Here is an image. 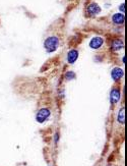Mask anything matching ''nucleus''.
Returning a JSON list of instances; mask_svg holds the SVG:
<instances>
[{
  "label": "nucleus",
  "mask_w": 127,
  "mask_h": 166,
  "mask_svg": "<svg viewBox=\"0 0 127 166\" xmlns=\"http://www.w3.org/2000/svg\"><path fill=\"white\" fill-rule=\"evenodd\" d=\"M59 46V39L57 37H48L44 42V47L48 53L54 52Z\"/></svg>",
  "instance_id": "1"
},
{
  "label": "nucleus",
  "mask_w": 127,
  "mask_h": 166,
  "mask_svg": "<svg viewBox=\"0 0 127 166\" xmlns=\"http://www.w3.org/2000/svg\"><path fill=\"white\" fill-rule=\"evenodd\" d=\"M50 114H51V112L48 108H41V109L38 111L36 119L39 123H43L44 121H46L49 118Z\"/></svg>",
  "instance_id": "2"
},
{
  "label": "nucleus",
  "mask_w": 127,
  "mask_h": 166,
  "mask_svg": "<svg viewBox=\"0 0 127 166\" xmlns=\"http://www.w3.org/2000/svg\"><path fill=\"white\" fill-rule=\"evenodd\" d=\"M104 43V40L103 38L101 37H95L93 38V39L91 40L90 42V47L92 48V49H99V48L103 45Z\"/></svg>",
  "instance_id": "3"
},
{
  "label": "nucleus",
  "mask_w": 127,
  "mask_h": 166,
  "mask_svg": "<svg viewBox=\"0 0 127 166\" xmlns=\"http://www.w3.org/2000/svg\"><path fill=\"white\" fill-rule=\"evenodd\" d=\"M87 11L90 15H96L101 12V7L97 3H91V4L88 6Z\"/></svg>",
  "instance_id": "4"
},
{
  "label": "nucleus",
  "mask_w": 127,
  "mask_h": 166,
  "mask_svg": "<svg viewBox=\"0 0 127 166\" xmlns=\"http://www.w3.org/2000/svg\"><path fill=\"white\" fill-rule=\"evenodd\" d=\"M120 99V90L118 88H114L110 93V101L112 104H116Z\"/></svg>",
  "instance_id": "5"
},
{
  "label": "nucleus",
  "mask_w": 127,
  "mask_h": 166,
  "mask_svg": "<svg viewBox=\"0 0 127 166\" xmlns=\"http://www.w3.org/2000/svg\"><path fill=\"white\" fill-rule=\"evenodd\" d=\"M77 58H78V51L77 50L72 49L67 53V62L70 63V64L74 63L76 60H77Z\"/></svg>",
  "instance_id": "6"
},
{
  "label": "nucleus",
  "mask_w": 127,
  "mask_h": 166,
  "mask_svg": "<svg viewBox=\"0 0 127 166\" xmlns=\"http://www.w3.org/2000/svg\"><path fill=\"white\" fill-rule=\"evenodd\" d=\"M123 75H124V71H123V69H121L120 68H113L112 72H111V75H112L114 81H119V79L123 76Z\"/></svg>",
  "instance_id": "7"
},
{
  "label": "nucleus",
  "mask_w": 127,
  "mask_h": 166,
  "mask_svg": "<svg viewBox=\"0 0 127 166\" xmlns=\"http://www.w3.org/2000/svg\"><path fill=\"white\" fill-rule=\"evenodd\" d=\"M123 47H124V43H123V41L121 39H115L111 43V48H112L113 51H119Z\"/></svg>",
  "instance_id": "8"
},
{
  "label": "nucleus",
  "mask_w": 127,
  "mask_h": 166,
  "mask_svg": "<svg viewBox=\"0 0 127 166\" xmlns=\"http://www.w3.org/2000/svg\"><path fill=\"white\" fill-rule=\"evenodd\" d=\"M112 21L116 25H122L125 21V17L123 14H115L112 17Z\"/></svg>",
  "instance_id": "9"
},
{
  "label": "nucleus",
  "mask_w": 127,
  "mask_h": 166,
  "mask_svg": "<svg viewBox=\"0 0 127 166\" xmlns=\"http://www.w3.org/2000/svg\"><path fill=\"white\" fill-rule=\"evenodd\" d=\"M118 121L119 123L124 124L125 123V108L123 107L120 109L119 113H118Z\"/></svg>",
  "instance_id": "10"
},
{
  "label": "nucleus",
  "mask_w": 127,
  "mask_h": 166,
  "mask_svg": "<svg viewBox=\"0 0 127 166\" xmlns=\"http://www.w3.org/2000/svg\"><path fill=\"white\" fill-rule=\"evenodd\" d=\"M65 79H68V81H71V79H75V73H74L73 71H68V72H66Z\"/></svg>",
  "instance_id": "11"
},
{
  "label": "nucleus",
  "mask_w": 127,
  "mask_h": 166,
  "mask_svg": "<svg viewBox=\"0 0 127 166\" xmlns=\"http://www.w3.org/2000/svg\"><path fill=\"white\" fill-rule=\"evenodd\" d=\"M120 10H121L122 12H125V4L124 3L121 4V6H120Z\"/></svg>",
  "instance_id": "12"
},
{
  "label": "nucleus",
  "mask_w": 127,
  "mask_h": 166,
  "mask_svg": "<svg viewBox=\"0 0 127 166\" xmlns=\"http://www.w3.org/2000/svg\"><path fill=\"white\" fill-rule=\"evenodd\" d=\"M58 138H59V136H58V133H56V135H55V142L57 143V142H58Z\"/></svg>",
  "instance_id": "13"
},
{
  "label": "nucleus",
  "mask_w": 127,
  "mask_h": 166,
  "mask_svg": "<svg viewBox=\"0 0 127 166\" xmlns=\"http://www.w3.org/2000/svg\"><path fill=\"white\" fill-rule=\"evenodd\" d=\"M108 166H111V165H108Z\"/></svg>",
  "instance_id": "14"
}]
</instances>
